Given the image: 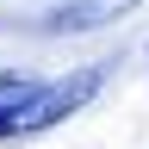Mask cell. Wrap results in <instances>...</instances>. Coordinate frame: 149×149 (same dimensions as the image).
Here are the masks:
<instances>
[{"label":"cell","mask_w":149,"mask_h":149,"mask_svg":"<svg viewBox=\"0 0 149 149\" xmlns=\"http://www.w3.org/2000/svg\"><path fill=\"white\" fill-rule=\"evenodd\" d=\"M93 93H100V68H74V74H62V81H44V87H31L19 106L0 112V137H31V130L81 112Z\"/></svg>","instance_id":"obj_1"},{"label":"cell","mask_w":149,"mask_h":149,"mask_svg":"<svg viewBox=\"0 0 149 149\" xmlns=\"http://www.w3.org/2000/svg\"><path fill=\"white\" fill-rule=\"evenodd\" d=\"M137 0H68V6H56L44 19V31H100L112 19H124Z\"/></svg>","instance_id":"obj_2"},{"label":"cell","mask_w":149,"mask_h":149,"mask_svg":"<svg viewBox=\"0 0 149 149\" xmlns=\"http://www.w3.org/2000/svg\"><path fill=\"white\" fill-rule=\"evenodd\" d=\"M31 87H37L31 74H19V68H0V112H6V106H19Z\"/></svg>","instance_id":"obj_3"}]
</instances>
